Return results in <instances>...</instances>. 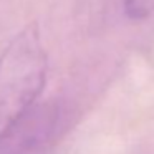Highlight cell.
<instances>
[{
	"label": "cell",
	"mask_w": 154,
	"mask_h": 154,
	"mask_svg": "<svg viewBox=\"0 0 154 154\" xmlns=\"http://www.w3.org/2000/svg\"><path fill=\"white\" fill-rule=\"evenodd\" d=\"M123 8L131 20H146L154 14V0H123Z\"/></svg>",
	"instance_id": "3957f363"
},
{
	"label": "cell",
	"mask_w": 154,
	"mask_h": 154,
	"mask_svg": "<svg viewBox=\"0 0 154 154\" xmlns=\"http://www.w3.org/2000/svg\"><path fill=\"white\" fill-rule=\"evenodd\" d=\"M47 78V50L38 25L30 23L0 53V141L37 106Z\"/></svg>",
	"instance_id": "6da1fadb"
},
{
	"label": "cell",
	"mask_w": 154,
	"mask_h": 154,
	"mask_svg": "<svg viewBox=\"0 0 154 154\" xmlns=\"http://www.w3.org/2000/svg\"><path fill=\"white\" fill-rule=\"evenodd\" d=\"M63 128L65 109L60 103L37 104L0 141V154H48Z\"/></svg>",
	"instance_id": "7a4b0ae2"
}]
</instances>
